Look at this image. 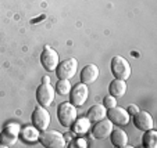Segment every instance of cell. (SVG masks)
<instances>
[{
	"label": "cell",
	"mask_w": 157,
	"mask_h": 148,
	"mask_svg": "<svg viewBox=\"0 0 157 148\" xmlns=\"http://www.w3.org/2000/svg\"><path fill=\"white\" fill-rule=\"evenodd\" d=\"M39 141L43 147H49V148H64L65 145V139L60 132L56 130H43L39 134Z\"/></svg>",
	"instance_id": "6da1fadb"
},
{
	"label": "cell",
	"mask_w": 157,
	"mask_h": 148,
	"mask_svg": "<svg viewBox=\"0 0 157 148\" xmlns=\"http://www.w3.org/2000/svg\"><path fill=\"white\" fill-rule=\"evenodd\" d=\"M57 116H59V122L64 128H71L72 123L77 121V110H75V105H72L71 103L60 104L59 111H57Z\"/></svg>",
	"instance_id": "7a4b0ae2"
},
{
	"label": "cell",
	"mask_w": 157,
	"mask_h": 148,
	"mask_svg": "<svg viewBox=\"0 0 157 148\" xmlns=\"http://www.w3.org/2000/svg\"><path fill=\"white\" fill-rule=\"evenodd\" d=\"M111 72L116 79L127 80L131 76V65L129 62L121 56H116L111 60Z\"/></svg>",
	"instance_id": "3957f363"
},
{
	"label": "cell",
	"mask_w": 157,
	"mask_h": 148,
	"mask_svg": "<svg viewBox=\"0 0 157 148\" xmlns=\"http://www.w3.org/2000/svg\"><path fill=\"white\" fill-rule=\"evenodd\" d=\"M54 96H56V90L50 83H42L36 90V100H38L39 105L48 108L52 105L54 101Z\"/></svg>",
	"instance_id": "277c9868"
},
{
	"label": "cell",
	"mask_w": 157,
	"mask_h": 148,
	"mask_svg": "<svg viewBox=\"0 0 157 148\" xmlns=\"http://www.w3.org/2000/svg\"><path fill=\"white\" fill-rule=\"evenodd\" d=\"M78 61L75 58H67L61 61L56 68V75L59 79H71L77 74Z\"/></svg>",
	"instance_id": "5b68a950"
},
{
	"label": "cell",
	"mask_w": 157,
	"mask_h": 148,
	"mask_svg": "<svg viewBox=\"0 0 157 148\" xmlns=\"http://www.w3.org/2000/svg\"><path fill=\"white\" fill-rule=\"evenodd\" d=\"M89 96V89L85 83H77L74 87H71V92H70V101H71L72 105L75 107H82L83 104L86 103Z\"/></svg>",
	"instance_id": "8992f818"
},
{
	"label": "cell",
	"mask_w": 157,
	"mask_h": 148,
	"mask_svg": "<svg viewBox=\"0 0 157 148\" xmlns=\"http://www.w3.org/2000/svg\"><path fill=\"white\" fill-rule=\"evenodd\" d=\"M32 125L39 132H43L50 125V114L46 111L44 107H36L32 112Z\"/></svg>",
	"instance_id": "52a82bcc"
},
{
	"label": "cell",
	"mask_w": 157,
	"mask_h": 148,
	"mask_svg": "<svg viewBox=\"0 0 157 148\" xmlns=\"http://www.w3.org/2000/svg\"><path fill=\"white\" fill-rule=\"evenodd\" d=\"M40 62L46 71L53 72L56 71L57 65H59V54L52 47H44L40 54Z\"/></svg>",
	"instance_id": "ba28073f"
},
{
	"label": "cell",
	"mask_w": 157,
	"mask_h": 148,
	"mask_svg": "<svg viewBox=\"0 0 157 148\" xmlns=\"http://www.w3.org/2000/svg\"><path fill=\"white\" fill-rule=\"evenodd\" d=\"M18 134H20V126L18 125H7L0 133V144L11 147L17 143Z\"/></svg>",
	"instance_id": "9c48e42d"
},
{
	"label": "cell",
	"mask_w": 157,
	"mask_h": 148,
	"mask_svg": "<svg viewBox=\"0 0 157 148\" xmlns=\"http://www.w3.org/2000/svg\"><path fill=\"white\" fill-rule=\"evenodd\" d=\"M106 116H109V121L114 125H118V126H124L129 122V114L127 112V110L121 107H113L109 108Z\"/></svg>",
	"instance_id": "30bf717a"
},
{
	"label": "cell",
	"mask_w": 157,
	"mask_h": 148,
	"mask_svg": "<svg viewBox=\"0 0 157 148\" xmlns=\"http://www.w3.org/2000/svg\"><path fill=\"white\" fill-rule=\"evenodd\" d=\"M133 123L142 132L150 130L154 126L153 118H151V115L149 112H146V111H138V112L133 115Z\"/></svg>",
	"instance_id": "8fae6325"
},
{
	"label": "cell",
	"mask_w": 157,
	"mask_h": 148,
	"mask_svg": "<svg viewBox=\"0 0 157 148\" xmlns=\"http://www.w3.org/2000/svg\"><path fill=\"white\" fill-rule=\"evenodd\" d=\"M111 132H113V123L110 121H104V119L96 122V125L92 129L93 137H95V139H99V140L109 137Z\"/></svg>",
	"instance_id": "7c38bea8"
},
{
	"label": "cell",
	"mask_w": 157,
	"mask_h": 148,
	"mask_svg": "<svg viewBox=\"0 0 157 148\" xmlns=\"http://www.w3.org/2000/svg\"><path fill=\"white\" fill-rule=\"evenodd\" d=\"M98 78H99V68L95 64H88V65L83 67V69L81 71V82L85 83V85L96 82Z\"/></svg>",
	"instance_id": "4fadbf2b"
},
{
	"label": "cell",
	"mask_w": 157,
	"mask_h": 148,
	"mask_svg": "<svg viewBox=\"0 0 157 148\" xmlns=\"http://www.w3.org/2000/svg\"><path fill=\"white\" fill-rule=\"evenodd\" d=\"M106 114H107L106 107L96 104V105H93V107H90L88 110V119L90 122H99L106 118Z\"/></svg>",
	"instance_id": "5bb4252c"
},
{
	"label": "cell",
	"mask_w": 157,
	"mask_h": 148,
	"mask_svg": "<svg viewBox=\"0 0 157 148\" xmlns=\"http://www.w3.org/2000/svg\"><path fill=\"white\" fill-rule=\"evenodd\" d=\"M110 96H113V97H122L127 92V83L125 80L122 79H116L113 82L110 83Z\"/></svg>",
	"instance_id": "9a60e30c"
},
{
	"label": "cell",
	"mask_w": 157,
	"mask_h": 148,
	"mask_svg": "<svg viewBox=\"0 0 157 148\" xmlns=\"http://www.w3.org/2000/svg\"><path fill=\"white\" fill-rule=\"evenodd\" d=\"M110 134H111V144L118 148H125V145L128 144V136L124 130L116 129V130H113Z\"/></svg>",
	"instance_id": "2e32d148"
},
{
	"label": "cell",
	"mask_w": 157,
	"mask_h": 148,
	"mask_svg": "<svg viewBox=\"0 0 157 148\" xmlns=\"http://www.w3.org/2000/svg\"><path fill=\"white\" fill-rule=\"evenodd\" d=\"M89 128H90V121L88 118H81L79 121H75L72 123V132L77 136H83L88 133Z\"/></svg>",
	"instance_id": "e0dca14e"
},
{
	"label": "cell",
	"mask_w": 157,
	"mask_h": 148,
	"mask_svg": "<svg viewBox=\"0 0 157 148\" xmlns=\"http://www.w3.org/2000/svg\"><path fill=\"white\" fill-rule=\"evenodd\" d=\"M21 133V139L25 143H35L36 140L39 139V133L38 129L33 126V128H24L20 132Z\"/></svg>",
	"instance_id": "ac0fdd59"
},
{
	"label": "cell",
	"mask_w": 157,
	"mask_h": 148,
	"mask_svg": "<svg viewBox=\"0 0 157 148\" xmlns=\"http://www.w3.org/2000/svg\"><path fill=\"white\" fill-rule=\"evenodd\" d=\"M143 147L146 148H156L157 147V132L150 129V130H146L143 134Z\"/></svg>",
	"instance_id": "d6986e66"
},
{
	"label": "cell",
	"mask_w": 157,
	"mask_h": 148,
	"mask_svg": "<svg viewBox=\"0 0 157 148\" xmlns=\"http://www.w3.org/2000/svg\"><path fill=\"white\" fill-rule=\"evenodd\" d=\"M54 90H56L57 94H60V96H67L71 92V83H70L68 79H60L59 82H57Z\"/></svg>",
	"instance_id": "ffe728a7"
},
{
	"label": "cell",
	"mask_w": 157,
	"mask_h": 148,
	"mask_svg": "<svg viewBox=\"0 0 157 148\" xmlns=\"http://www.w3.org/2000/svg\"><path fill=\"white\" fill-rule=\"evenodd\" d=\"M103 105L109 110V108H113L117 105V100L116 97H113V96H107V97H104V101H103Z\"/></svg>",
	"instance_id": "44dd1931"
},
{
	"label": "cell",
	"mask_w": 157,
	"mask_h": 148,
	"mask_svg": "<svg viewBox=\"0 0 157 148\" xmlns=\"http://www.w3.org/2000/svg\"><path fill=\"white\" fill-rule=\"evenodd\" d=\"M138 111H139V108H138L136 105H133V104H131L129 107L127 108V112H128V114H132V115H135Z\"/></svg>",
	"instance_id": "7402d4cb"
},
{
	"label": "cell",
	"mask_w": 157,
	"mask_h": 148,
	"mask_svg": "<svg viewBox=\"0 0 157 148\" xmlns=\"http://www.w3.org/2000/svg\"><path fill=\"white\" fill-rule=\"evenodd\" d=\"M75 144H77V147H81V148H86V147H88V145H86V141L83 139H78Z\"/></svg>",
	"instance_id": "603a6c76"
},
{
	"label": "cell",
	"mask_w": 157,
	"mask_h": 148,
	"mask_svg": "<svg viewBox=\"0 0 157 148\" xmlns=\"http://www.w3.org/2000/svg\"><path fill=\"white\" fill-rule=\"evenodd\" d=\"M42 83H50V78H49V76H44L43 79H42Z\"/></svg>",
	"instance_id": "cb8c5ba5"
}]
</instances>
